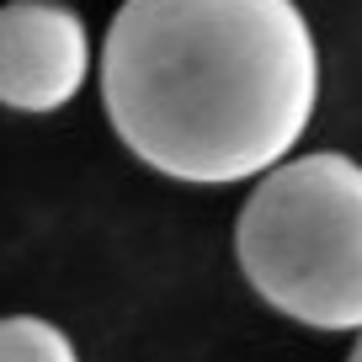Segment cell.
I'll list each match as a JSON object with an SVG mask.
<instances>
[{
    "mask_svg": "<svg viewBox=\"0 0 362 362\" xmlns=\"http://www.w3.org/2000/svg\"><path fill=\"white\" fill-rule=\"evenodd\" d=\"M90 75V37L59 0H11L0 6V107L11 112H59L75 102Z\"/></svg>",
    "mask_w": 362,
    "mask_h": 362,
    "instance_id": "obj_3",
    "label": "cell"
},
{
    "mask_svg": "<svg viewBox=\"0 0 362 362\" xmlns=\"http://www.w3.org/2000/svg\"><path fill=\"white\" fill-rule=\"evenodd\" d=\"M346 362H362V330H357V346H351V357Z\"/></svg>",
    "mask_w": 362,
    "mask_h": 362,
    "instance_id": "obj_5",
    "label": "cell"
},
{
    "mask_svg": "<svg viewBox=\"0 0 362 362\" xmlns=\"http://www.w3.org/2000/svg\"><path fill=\"white\" fill-rule=\"evenodd\" d=\"M102 102L117 139L170 181L267 176L315 117V27L293 0H123Z\"/></svg>",
    "mask_w": 362,
    "mask_h": 362,
    "instance_id": "obj_1",
    "label": "cell"
},
{
    "mask_svg": "<svg viewBox=\"0 0 362 362\" xmlns=\"http://www.w3.org/2000/svg\"><path fill=\"white\" fill-rule=\"evenodd\" d=\"M235 256L277 315L309 330H362V165L315 149L256 176Z\"/></svg>",
    "mask_w": 362,
    "mask_h": 362,
    "instance_id": "obj_2",
    "label": "cell"
},
{
    "mask_svg": "<svg viewBox=\"0 0 362 362\" xmlns=\"http://www.w3.org/2000/svg\"><path fill=\"white\" fill-rule=\"evenodd\" d=\"M0 362H80V351L54 320L6 315L0 320Z\"/></svg>",
    "mask_w": 362,
    "mask_h": 362,
    "instance_id": "obj_4",
    "label": "cell"
}]
</instances>
